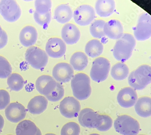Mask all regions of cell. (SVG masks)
Instances as JSON below:
<instances>
[{"label": "cell", "instance_id": "5b68a950", "mask_svg": "<svg viewBox=\"0 0 151 135\" xmlns=\"http://www.w3.org/2000/svg\"><path fill=\"white\" fill-rule=\"evenodd\" d=\"M110 68L111 64L106 58L104 57L96 58L92 63L90 70L91 79L98 83L105 80L109 76Z\"/></svg>", "mask_w": 151, "mask_h": 135}, {"label": "cell", "instance_id": "4fadbf2b", "mask_svg": "<svg viewBox=\"0 0 151 135\" xmlns=\"http://www.w3.org/2000/svg\"><path fill=\"white\" fill-rule=\"evenodd\" d=\"M99 114L93 109L86 108L81 110L78 115V120L82 127L88 128H96L99 119Z\"/></svg>", "mask_w": 151, "mask_h": 135}, {"label": "cell", "instance_id": "484cf974", "mask_svg": "<svg viewBox=\"0 0 151 135\" xmlns=\"http://www.w3.org/2000/svg\"><path fill=\"white\" fill-rule=\"evenodd\" d=\"M104 50L103 44L99 40L92 39L86 45L85 50L86 54L91 58H93L100 56Z\"/></svg>", "mask_w": 151, "mask_h": 135}, {"label": "cell", "instance_id": "603a6c76", "mask_svg": "<svg viewBox=\"0 0 151 135\" xmlns=\"http://www.w3.org/2000/svg\"><path fill=\"white\" fill-rule=\"evenodd\" d=\"M72 10L69 5L61 4L56 8L54 12V18L56 21L60 24L69 22L72 18Z\"/></svg>", "mask_w": 151, "mask_h": 135}, {"label": "cell", "instance_id": "52a82bcc", "mask_svg": "<svg viewBox=\"0 0 151 135\" xmlns=\"http://www.w3.org/2000/svg\"><path fill=\"white\" fill-rule=\"evenodd\" d=\"M134 35L136 39L139 41H144L150 37L151 17L148 13H143L140 15L134 28Z\"/></svg>", "mask_w": 151, "mask_h": 135}, {"label": "cell", "instance_id": "d4e9b609", "mask_svg": "<svg viewBox=\"0 0 151 135\" xmlns=\"http://www.w3.org/2000/svg\"><path fill=\"white\" fill-rule=\"evenodd\" d=\"M70 63L74 70L81 71L84 70L88 65V58L83 52H76L70 57Z\"/></svg>", "mask_w": 151, "mask_h": 135}, {"label": "cell", "instance_id": "f35d334b", "mask_svg": "<svg viewBox=\"0 0 151 135\" xmlns=\"http://www.w3.org/2000/svg\"><path fill=\"white\" fill-rule=\"evenodd\" d=\"M5 121L4 118L1 115H0V131H1L3 129L4 127Z\"/></svg>", "mask_w": 151, "mask_h": 135}, {"label": "cell", "instance_id": "60d3db41", "mask_svg": "<svg viewBox=\"0 0 151 135\" xmlns=\"http://www.w3.org/2000/svg\"><path fill=\"white\" fill-rule=\"evenodd\" d=\"M45 135H55V134H54L49 133V134H45Z\"/></svg>", "mask_w": 151, "mask_h": 135}, {"label": "cell", "instance_id": "8d00e7d4", "mask_svg": "<svg viewBox=\"0 0 151 135\" xmlns=\"http://www.w3.org/2000/svg\"><path fill=\"white\" fill-rule=\"evenodd\" d=\"M133 73H134V71L132 72L129 76L128 81L129 85L132 87V88H133V89L136 90H143L135 82V79H134V76H133Z\"/></svg>", "mask_w": 151, "mask_h": 135}, {"label": "cell", "instance_id": "5bb4252c", "mask_svg": "<svg viewBox=\"0 0 151 135\" xmlns=\"http://www.w3.org/2000/svg\"><path fill=\"white\" fill-rule=\"evenodd\" d=\"M137 98V93L135 90L127 87L120 90L117 96V100L121 107L129 108L135 105Z\"/></svg>", "mask_w": 151, "mask_h": 135}, {"label": "cell", "instance_id": "ee69618b", "mask_svg": "<svg viewBox=\"0 0 151 135\" xmlns=\"http://www.w3.org/2000/svg\"></svg>", "mask_w": 151, "mask_h": 135}, {"label": "cell", "instance_id": "8fae6325", "mask_svg": "<svg viewBox=\"0 0 151 135\" xmlns=\"http://www.w3.org/2000/svg\"><path fill=\"white\" fill-rule=\"evenodd\" d=\"M27 111L25 107L18 102L12 103L7 106L5 115L8 120L13 123H18L26 118Z\"/></svg>", "mask_w": 151, "mask_h": 135}, {"label": "cell", "instance_id": "f546056e", "mask_svg": "<svg viewBox=\"0 0 151 135\" xmlns=\"http://www.w3.org/2000/svg\"><path fill=\"white\" fill-rule=\"evenodd\" d=\"M80 128L78 123L70 122L66 123L62 128L61 135H79Z\"/></svg>", "mask_w": 151, "mask_h": 135}, {"label": "cell", "instance_id": "ac0fdd59", "mask_svg": "<svg viewBox=\"0 0 151 135\" xmlns=\"http://www.w3.org/2000/svg\"><path fill=\"white\" fill-rule=\"evenodd\" d=\"M104 32L111 39H119L123 35V25L118 20H110L105 24Z\"/></svg>", "mask_w": 151, "mask_h": 135}, {"label": "cell", "instance_id": "8992f818", "mask_svg": "<svg viewBox=\"0 0 151 135\" xmlns=\"http://www.w3.org/2000/svg\"><path fill=\"white\" fill-rule=\"evenodd\" d=\"M0 14L6 21L14 23L20 18L22 11L15 1L3 0L0 2Z\"/></svg>", "mask_w": 151, "mask_h": 135}, {"label": "cell", "instance_id": "836d02e7", "mask_svg": "<svg viewBox=\"0 0 151 135\" xmlns=\"http://www.w3.org/2000/svg\"><path fill=\"white\" fill-rule=\"evenodd\" d=\"M65 90L62 85L58 82L57 87L49 95L46 96V98L51 102L59 101L64 96Z\"/></svg>", "mask_w": 151, "mask_h": 135}, {"label": "cell", "instance_id": "7a4b0ae2", "mask_svg": "<svg viewBox=\"0 0 151 135\" xmlns=\"http://www.w3.org/2000/svg\"><path fill=\"white\" fill-rule=\"evenodd\" d=\"M71 87L74 96L78 100H86L91 95L90 78L84 73H78L73 76L71 79Z\"/></svg>", "mask_w": 151, "mask_h": 135}, {"label": "cell", "instance_id": "30bf717a", "mask_svg": "<svg viewBox=\"0 0 151 135\" xmlns=\"http://www.w3.org/2000/svg\"><path fill=\"white\" fill-rule=\"evenodd\" d=\"M52 74L58 82L64 83L72 79L74 76L73 69L68 63H58L53 69Z\"/></svg>", "mask_w": 151, "mask_h": 135}, {"label": "cell", "instance_id": "f1b7e54d", "mask_svg": "<svg viewBox=\"0 0 151 135\" xmlns=\"http://www.w3.org/2000/svg\"><path fill=\"white\" fill-rule=\"evenodd\" d=\"M105 22L102 20H96L90 26V33L95 38L100 39L104 36V28Z\"/></svg>", "mask_w": 151, "mask_h": 135}, {"label": "cell", "instance_id": "7c38bea8", "mask_svg": "<svg viewBox=\"0 0 151 135\" xmlns=\"http://www.w3.org/2000/svg\"><path fill=\"white\" fill-rule=\"evenodd\" d=\"M66 46L61 39L53 37L50 39L46 45V51L48 56L52 58H60L65 55Z\"/></svg>", "mask_w": 151, "mask_h": 135}, {"label": "cell", "instance_id": "ba28073f", "mask_svg": "<svg viewBox=\"0 0 151 135\" xmlns=\"http://www.w3.org/2000/svg\"><path fill=\"white\" fill-rule=\"evenodd\" d=\"M75 22L79 26H86L91 24L95 18V12L93 7L88 5L78 7L74 12Z\"/></svg>", "mask_w": 151, "mask_h": 135}, {"label": "cell", "instance_id": "4316f807", "mask_svg": "<svg viewBox=\"0 0 151 135\" xmlns=\"http://www.w3.org/2000/svg\"><path fill=\"white\" fill-rule=\"evenodd\" d=\"M129 69L127 65L122 62L117 63L113 65L111 70V75L116 80H122L128 76Z\"/></svg>", "mask_w": 151, "mask_h": 135}, {"label": "cell", "instance_id": "ab89813d", "mask_svg": "<svg viewBox=\"0 0 151 135\" xmlns=\"http://www.w3.org/2000/svg\"><path fill=\"white\" fill-rule=\"evenodd\" d=\"M3 30L2 29L1 27L0 26V38L2 34H3Z\"/></svg>", "mask_w": 151, "mask_h": 135}, {"label": "cell", "instance_id": "9a60e30c", "mask_svg": "<svg viewBox=\"0 0 151 135\" xmlns=\"http://www.w3.org/2000/svg\"><path fill=\"white\" fill-rule=\"evenodd\" d=\"M57 84L58 82L51 76L48 75H42L36 80V88L40 93L47 96L55 89Z\"/></svg>", "mask_w": 151, "mask_h": 135}, {"label": "cell", "instance_id": "4dcf8cb0", "mask_svg": "<svg viewBox=\"0 0 151 135\" xmlns=\"http://www.w3.org/2000/svg\"><path fill=\"white\" fill-rule=\"evenodd\" d=\"M112 126V120L111 117L106 115H100L99 123L96 128L100 131H106Z\"/></svg>", "mask_w": 151, "mask_h": 135}, {"label": "cell", "instance_id": "e575fe53", "mask_svg": "<svg viewBox=\"0 0 151 135\" xmlns=\"http://www.w3.org/2000/svg\"><path fill=\"white\" fill-rule=\"evenodd\" d=\"M34 17L36 23L41 26H45L50 23L51 19V12L45 14H40L35 11Z\"/></svg>", "mask_w": 151, "mask_h": 135}, {"label": "cell", "instance_id": "e0dca14e", "mask_svg": "<svg viewBox=\"0 0 151 135\" xmlns=\"http://www.w3.org/2000/svg\"><path fill=\"white\" fill-rule=\"evenodd\" d=\"M133 71V76L135 82L142 89H144L150 83L151 69L149 65H141Z\"/></svg>", "mask_w": 151, "mask_h": 135}, {"label": "cell", "instance_id": "44dd1931", "mask_svg": "<svg viewBox=\"0 0 151 135\" xmlns=\"http://www.w3.org/2000/svg\"><path fill=\"white\" fill-rule=\"evenodd\" d=\"M95 11L100 17L111 16L115 9V3L113 0H99L95 4Z\"/></svg>", "mask_w": 151, "mask_h": 135}, {"label": "cell", "instance_id": "3957f363", "mask_svg": "<svg viewBox=\"0 0 151 135\" xmlns=\"http://www.w3.org/2000/svg\"><path fill=\"white\" fill-rule=\"evenodd\" d=\"M116 131L123 135H137L140 130L138 122L127 115L119 116L114 122Z\"/></svg>", "mask_w": 151, "mask_h": 135}, {"label": "cell", "instance_id": "277c9868", "mask_svg": "<svg viewBox=\"0 0 151 135\" xmlns=\"http://www.w3.org/2000/svg\"><path fill=\"white\" fill-rule=\"evenodd\" d=\"M25 58L33 68L36 69L45 68L48 63L47 53L37 46H32L27 49L25 53Z\"/></svg>", "mask_w": 151, "mask_h": 135}, {"label": "cell", "instance_id": "7bdbcfd3", "mask_svg": "<svg viewBox=\"0 0 151 135\" xmlns=\"http://www.w3.org/2000/svg\"><path fill=\"white\" fill-rule=\"evenodd\" d=\"M144 135V134H141V135Z\"/></svg>", "mask_w": 151, "mask_h": 135}, {"label": "cell", "instance_id": "d6986e66", "mask_svg": "<svg viewBox=\"0 0 151 135\" xmlns=\"http://www.w3.org/2000/svg\"><path fill=\"white\" fill-rule=\"evenodd\" d=\"M19 39L21 44L26 47L35 45L37 39V32L32 26L24 27L20 33Z\"/></svg>", "mask_w": 151, "mask_h": 135}, {"label": "cell", "instance_id": "cb8c5ba5", "mask_svg": "<svg viewBox=\"0 0 151 135\" xmlns=\"http://www.w3.org/2000/svg\"><path fill=\"white\" fill-rule=\"evenodd\" d=\"M135 111L140 117L146 118L151 115V99L148 97H140L135 106Z\"/></svg>", "mask_w": 151, "mask_h": 135}, {"label": "cell", "instance_id": "7402d4cb", "mask_svg": "<svg viewBox=\"0 0 151 135\" xmlns=\"http://www.w3.org/2000/svg\"><path fill=\"white\" fill-rule=\"evenodd\" d=\"M16 135H42L41 131L36 124L30 120L21 122L17 126Z\"/></svg>", "mask_w": 151, "mask_h": 135}, {"label": "cell", "instance_id": "ffe728a7", "mask_svg": "<svg viewBox=\"0 0 151 135\" xmlns=\"http://www.w3.org/2000/svg\"><path fill=\"white\" fill-rule=\"evenodd\" d=\"M48 100L44 96H38L34 97L27 105L28 111L33 115H40L47 109Z\"/></svg>", "mask_w": 151, "mask_h": 135}, {"label": "cell", "instance_id": "d590c367", "mask_svg": "<svg viewBox=\"0 0 151 135\" xmlns=\"http://www.w3.org/2000/svg\"><path fill=\"white\" fill-rule=\"evenodd\" d=\"M10 102V96L6 90H0V110L5 109Z\"/></svg>", "mask_w": 151, "mask_h": 135}, {"label": "cell", "instance_id": "d6a6232c", "mask_svg": "<svg viewBox=\"0 0 151 135\" xmlns=\"http://www.w3.org/2000/svg\"><path fill=\"white\" fill-rule=\"evenodd\" d=\"M12 67L8 61L0 56V78H7L12 73Z\"/></svg>", "mask_w": 151, "mask_h": 135}, {"label": "cell", "instance_id": "6da1fadb", "mask_svg": "<svg viewBox=\"0 0 151 135\" xmlns=\"http://www.w3.org/2000/svg\"><path fill=\"white\" fill-rule=\"evenodd\" d=\"M136 45V41L130 34H123L116 42L113 50V54L117 60L123 63L131 57Z\"/></svg>", "mask_w": 151, "mask_h": 135}, {"label": "cell", "instance_id": "b9f144b4", "mask_svg": "<svg viewBox=\"0 0 151 135\" xmlns=\"http://www.w3.org/2000/svg\"><path fill=\"white\" fill-rule=\"evenodd\" d=\"M89 135H100L99 134H98L94 133V134H90Z\"/></svg>", "mask_w": 151, "mask_h": 135}, {"label": "cell", "instance_id": "1f68e13d", "mask_svg": "<svg viewBox=\"0 0 151 135\" xmlns=\"http://www.w3.org/2000/svg\"><path fill=\"white\" fill-rule=\"evenodd\" d=\"M51 7V1L49 0H37L35 1V7L36 12L38 14H47L50 12Z\"/></svg>", "mask_w": 151, "mask_h": 135}, {"label": "cell", "instance_id": "2e32d148", "mask_svg": "<svg viewBox=\"0 0 151 135\" xmlns=\"http://www.w3.org/2000/svg\"><path fill=\"white\" fill-rule=\"evenodd\" d=\"M81 34L78 27L72 23H68L63 26L61 36L64 42L68 45L76 44L80 39Z\"/></svg>", "mask_w": 151, "mask_h": 135}, {"label": "cell", "instance_id": "9c48e42d", "mask_svg": "<svg viewBox=\"0 0 151 135\" xmlns=\"http://www.w3.org/2000/svg\"><path fill=\"white\" fill-rule=\"evenodd\" d=\"M59 109L63 116L68 118H72L78 117L81 109V105L74 97H66L60 102Z\"/></svg>", "mask_w": 151, "mask_h": 135}, {"label": "cell", "instance_id": "74e56055", "mask_svg": "<svg viewBox=\"0 0 151 135\" xmlns=\"http://www.w3.org/2000/svg\"><path fill=\"white\" fill-rule=\"evenodd\" d=\"M8 42V36L5 31L3 30V34L0 38V50L5 47Z\"/></svg>", "mask_w": 151, "mask_h": 135}, {"label": "cell", "instance_id": "83f0119b", "mask_svg": "<svg viewBox=\"0 0 151 135\" xmlns=\"http://www.w3.org/2000/svg\"><path fill=\"white\" fill-rule=\"evenodd\" d=\"M7 83L10 89L14 91H19L24 86L23 77L17 73H13L8 77Z\"/></svg>", "mask_w": 151, "mask_h": 135}]
</instances>
